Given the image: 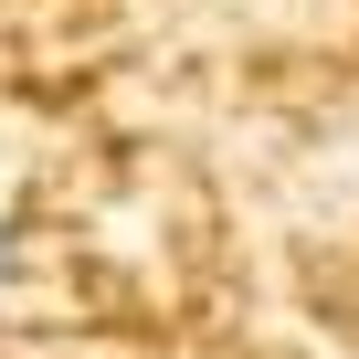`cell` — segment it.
<instances>
[{
    "mask_svg": "<svg viewBox=\"0 0 359 359\" xmlns=\"http://www.w3.org/2000/svg\"><path fill=\"white\" fill-rule=\"evenodd\" d=\"M0 285H11V222H0Z\"/></svg>",
    "mask_w": 359,
    "mask_h": 359,
    "instance_id": "6da1fadb",
    "label": "cell"
}]
</instances>
